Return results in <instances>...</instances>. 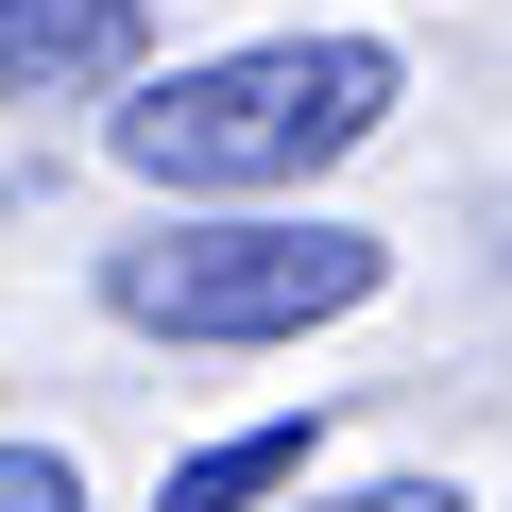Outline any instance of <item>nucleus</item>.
Segmentation results:
<instances>
[{"mask_svg":"<svg viewBox=\"0 0 512 512\" xmlns=\"http://www.w3.org/2000/svg\"><path fill=\"white\" fill-rule=\"evenodd\" d=\"M376 120H393L376 35H274V52H222V69H171L154 103H120V171H154V188H308Z\"/></svg>","mask_w":512,"mask_h":512,"instance_id":"nucleus-1","label":"nucleus"},{"mask_svg":"<svg viewBox=\"0 0 512 512\" xmlns=\"http://www.w3.org/2000/svg\"><path fill=\"white\" fill-rule=\"evenodd\" d=\"M376 291V239L359 222H171L103 256V308L171 325V342H308Z\"/></svg>","mask_w":512,"mask_h":512,"instance_id":"nucleus-2","label":"nucleus"},{"mask_svg":"<svg viewBox=\"0 0 512 512\" xmlns=\"http://www.w3.org/2000/svg\"><path fill=\"white\" fill-rule=\"evenodd\" d=\"M0 69H18V103L120 86L137 69V0H0Z\"/></svg>","mask_w":512,"mask_h":512,"instance_id":"nucleus-3","label":"nucleus"},{"mask_svg":"<svg viewBox=\"0 0 512 512\" xmlns=\"http://www.w3.org/2000/svg\"><path fill=\"white\" fill-rule=\"evenodd\" d=\"M308 478V427H239V444H188L154 512H256V495H291Z\"/></svg>","mask_w":512,"mask_h":512,"instance_id":"nucleus-4","label":"nucleus"},{"mask_svg":"<svg viewBox=\"0 0 512 512\" xmlns=\"http://www.w3.org/2000/svg\"><path fill=\"white\" fill-rule=\"evenodd\" d=\"M0 512H86V478H69L52 444H18V461H0Z\"/></svg>","mask_w":512,"mask_h":512,"instance_id":"nucleus-5","label":"nucleus"},{"mask_svg":"<svg viewBox=\"0 0 512 512\" xmlns=\"http://www.w3.org/2000/svg\"><path fill=\"white\" fill-rule=\"evenodd\" d=\"M342 512H461L444 478H376V495H342Z\"/></svg>","mask_w":512,"mask_h":512,"instance_id":"nucleus-6","label":"nucleus"}]
</instances>
